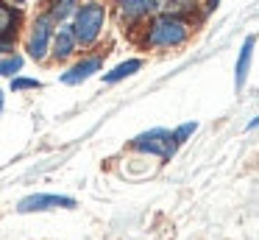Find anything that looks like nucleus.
Masks as SVG:
<instances>
[{
	"mask_svg": "<svg viewBox=\"0 0 259 240\" xmlns=\"http://www.w3.org/2000/svg\"><path fill=\"white\" fill-rule=\"evenodd\" d=\"M48 210H75L73 195H59V193H34L25 195L17 204V212H48Z\"/></svg>",
	"mask_w": 259,
	"mask_h": 240,
	"instance_id": "5",
	"label": "nucleus"
},
{
	"mask_svg": "<svg viewBox=\"0 0 259 240\" xmlns=\"http://www.w3.org/2000/svg\"><path fill=\"white\" fill-rule=\"evenodd\" d=\"M153 9H156V0H117V11L128 25L145 20Z\"/></svg>",
	"mask_w": 259,
	"mask_h": 240,
	"instance_id": "9",
	"label": "nucleus"
},
{
	"mask_svg": "<svg viewBox=\"0 0 259 240\" xmlns=\"http://www.w3.org/2000/svg\"><path fill=\"white\" fill-rule=\"evenodd\" d=\"M20 22H23V14H20V9H14V6H9V3H3V0H0V37L14 39V33H17Z\"/></svg>",
	"mask_w": 259,
	"mask_h": 240,
	"instance_id": "10",
	"label": "nucleus"
},
{
	"mask_svg": "<svg viewBox=\"0 0 259 240\" xmlns=\"http://www.w3.org/2000/svg\"><path fill=\"white\" fill-rule=\"evenodd\" d=\"M256 126H259V115H256V117H253V120H251V123H248V128H256Z\"/></svg>",
	"mask_w": 259,
	"mask_h": 240,
	"instance_id": "19",
	"label": "nucleus"
},
{
	"mask_svg": "<svg viewBox=\"0 0 259 240\" xmlns=\"http://www.w3.org/2000/svg\"><path fill=\"white\" fill-rule=\"evenodd\" d=\"M75 9H78V6H75V0H51V6H48L45 14L51 17L56 25H64V22L75 14Z\"/></svg>",
	"mask_w": 259,
	"mask_h": 240,
	"instance_id": "12",
	"label": "nucleus"
},
{
	"mask_svg": "<svg viewBox=\"0 0 259 240\" xmlns=\"http://www.w3.org/2000/svg\"><path fill=\"white\" fill-rule=\"evenodd\" d=\"M253 48H256V37L248 33L242 39V48H240V56H237V64H234V89L240 92L248 81V70H251V61H253Z\"/></svg>",
	"mask_w": 259,
	"mask_h": 240,
	"instance_id": "8",
	"label": "nucleus"
},
{
	"mask_svg": "<svg viewBox=\"0 0 259 240\" xmlns=\"http://www.w3.org/2000/svg\"><path fill=\"white\" fill-rule=\"evenodd\" d=\"M14 50V39H6V37H0V53H12Z\"/></svg>",
	"mask_w": 259,
	"mask_h": 240,
	"instance_id": "17",
	"label": "nucleus"
},
{
	"mask_svg": "<svg viewBox=\"0 0 259 240\" xmlns=\"http://www.w3.org/2000/svg\"><path fill=\"white\" fill-rule=\"evenodd\" d=\"M23 64H25V59L23 56H17V53H9V56H3L0 59V76H17L20 70H23Z\"/></svg>",
	"mask_w": 259,
	"mask_h": 240,
	"instance_id": "14",
	"label": "nucleus"
},
{
	"mask_svg": "<svg viewBox=\"0 0 259 240\" xmlns=\"http://www.w3.org/2000/svg\"><path fill=\"white\" fill-rule=\"evenodd\" d=\"M218 3L220 0H209V9H218Z\"/></svg>",
	"mask_w": 259,
	"mask_h": 240,
	"instance_id": "20",
	"label": "nucleus"
},
{
	"mask_svg": "<svg viewBox=\"0 0 259 240\" xmlns=\"http://www.w3.org/2000/svg\"><path fill=\"white\" fill-rule=\"evenodd\" d=\"M3 106H6V95H3V89H0V115H3Z\"/></svg>",
	"mask_w": 259,
	"mask_h": 240,
	"instance_id": "18",
	"label": "nucleus"
},
{
	"mask_svg": "<svg viewBox=\"0 0 259 240\" xmlns=\"http://www.w3.org/2000/svg\"><path fill=\"white\" fill-rule=\"evenodd\" d=\"M195 131H198V123H195V120H187V123H181L179 128H173V140H176V145L187 143V140H190Z\"/></svg>",
	"mask_w": 259,
	"mask_h": 240,
	"instance_id": "15",
	"label": "nucleus"
},
{
	"mask_svg": "<svg viewBox=\"0 0 259 240\" xmlns=\"http://www.w3.org/2000/svg\"><path fill=\"white\" fill-rule=\"evenodd\" d=\"M198 0H156V9H162V14L181 17L184 11H192Z\"/></svg>",
	"mask_w": 259,
	"mask_h": 240,
	"instance_id": "13",
	"label": "nucleus"
},
{
	"mask_svg": "<svg viewBox=\"0 0 259 240\" xmlns=\"http://www.w3.org/2000/svg\"><path fill=\"white\" fill-rule=\"evenodd\" d=\"M53 33H56V22L42 11L36 14V20L31 22V31L28 39H25V50L34 61H45L51 56V42H53Z\"/></svg>",
	"mask_w": 259,
	"mask_h": 240,
	"instance_id": "4",
	"label": "nucleus"
},
{
	"mask_svg": "<svg viewBox=\"0 0 259 240\" xmlns=\"http://www.w3.org/2000/svg\"><path fill=\"white\" fill-rule=\"evenodd\" d=\"M176 140H173V131L167 128H151V131H142L131 140V151L142 156H156V159H173L176 156Z\"/></svg>",
	"mask_w": 259,
	"mask_h": 240,
	"instance_id": "3",
	"label": "nucleus"
},
{
	"mask_svg": "<svg viewBox=\"0 0 259 240\" xmlns=\"http://www.w3.org/2000/svg\"><path fill=\"white\" fill-rule=\"evenodd\" d=\"M75 50H78V42H75V37H73V28L64 22V25H59L56 33H53L51 56H53L56 61H67V59H73Z\"/></svg>",
	"mask_w": 259,
	"mask_h": 240,
	"instance_id": "7",
	"label": "nucleus"
},
{
	"mask_svg": "<svg viewBox=\"0 0 259 240\" xmlns=\"http://www.w3.org/2000/svg\"><path fill=\"white\" fill-rule=\"evenodd\" d=\"M140 70H142V59H125V61H120L117 67H112L109 73H103V81L117 84V81H123V78L134 76V73H140Z\"/></svg>",
	"mask_w": 259,
	"mask_h": 240,
	"instance_id": "11",
	"label": "nucleus"
},
{
	"mask_svg": "<svg viewBox=\"0 0 259 240\" xmlns=\"http://www.w3.org/2000/svg\"><path fill=\"white\" fill-rule=\"evenodd\" d=\"M9 3H14V9H17L20 3H25V0H9Z\"/></svg>",
	"mask_w": 259,
	"mask_h": 240,
	"instance_id": "21",
	"label": "nucleus"
},
{
	"mask_svg": "<svg viewBox=\"0 0 259 240\" xmlns=\"http://www.w3.org/2000/svg\"><path fill=\"white\" fill-rule=\"evenodd\" d=\"M103 25H106V6L98 3V0L78 6V9H75V14H73V22H70L75 42L84 45V48H90V45L98 42Z\"/></svg>",
	"mask_w": 259,
	"mask_h": 240,
	"instance_id": "2",
	"label": "nucleus"
},
{
	"mask_svg": "<svg viewBox=\"0 0 259 240\" xmlns=\"http://www.w3.org/2000/svg\"><path fill=\"white\" fill-rule=\"evenodd\" d=\"M192 25L184 17H173V14H159L148 22L145 28V48H179L190 39Z\"/></svg>",
	"mask_w": 259,
	"mask_h": 240,
	"instance_id": "1",
	"label": "nucleus"
},
{
	"mask_svg": "<svg viewBox=\"0 0 259 240\" xmlns=\"http://www.w3.org/2000/svg\"><path fill=\"white\" fill-rule=\"evenodd\" d=\"M42 81L39 78H23V76H14L12 78V92H23V89H39Z\"/></svg>",
	"mask_w": 259,
	"mask_h": 240,
	"instance_id": "16",
	"label": "nucleus"
},
{
	"mask_svg": "<svg viewBox=\"0 0 259 240\" xmlns=\"http://www.w3.org/2000/svg\"><path fill=\"white\" fill-rule=\"evenodd\" d=\"M103 70V53H95V56H84V59H78L75 64H70L67 70L62 73V84H67V87H78V84H84L87 78H92L95 73Z\"/></svg>",
	"mask_w": 259,
	"mask_h": 240,
	"instance_id": "6",
	"label": "nucleus"
}]
</instances>
